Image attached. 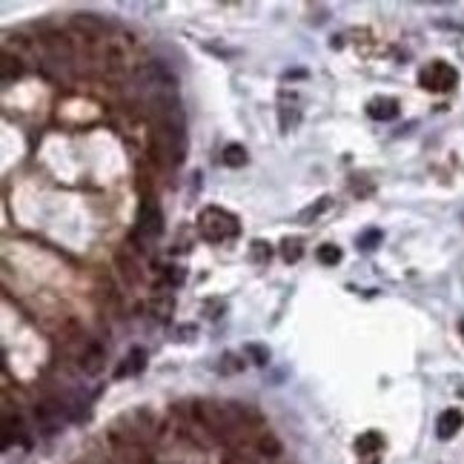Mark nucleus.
<instances>
[{
	"mask_svg": "<svg viewBox=\"0 0 464 464\" xmlns=\"http://www.w3.org/2000/svg\"><path fill=\"white\" fill-rule=\"evenodd\" d=\"M172 307H175V304H172V298H155V301L149 304V309H152V313H155V316H158L161 321H166V318H169V313H172Z\"/></svg>",
	"mask_w": 464,
	"mask_h": 464,
	"instance_id": "nucleus-17",
	"label": "nucleus"
},
{
	"mask_svg": "<svg viewBox=\"0 0 464 464\" xmlns=\"http://www.w3.org/2000/svg\"><path fill=\"white\" fill-rule=\"evenodd\" d=\"M381 229H367V232H361V238H358V249L361 253H373V249L381 244Z\"/></svg>",
	"mask_w": 464,
	"mask_h": 464,
	"instance_id": "nucleus-14",
	"label": "nucleus"
},
{
	"mask_svg": "<svg viewBox=\"0 0 464 464\" xmlns=\"http://www.w3.org/2000/svg\"><path fill=\"white\" fill-rule=\"evenodd\" d=\"M418 84L430 92H450L458 84V72L444 61H433L418 72Z\"/></svg>",
	"mask_w": 464,
	"mask_h": 464,
	"instance_id": "nucleus-3",
	"label": "nucleus"
},
{
	"mask_svg": "<svg viewBox=\"0 0 464 464\" xmlns=\"http://www.w3.org/2000/svg\"><path fill=\"white\" fill-rule=\"evenodd\" d=\"M221 161H224L226 166H232V169L244 166V164H246V149H244L241 144H229V146L221 152Z\"/></svg>",
	"mask_w": 464,
	"mask_h": 464,
	"instance_id": "nucleus-11",
	"label": "nucleus"
},
{
	"mask_svg": "<svg viewBox=\"0 0 464 464\" xmlns=\"http://www.w3.org/2000/svg\"><path fill=\"white\" fill-rule=\"evenodd\" d=\"M152 152L161 164L178 166L186 155V129L175 124H155L152 129Z\"/></svg>",
	"mask_w": 464,
	"mask_h": 464,
	"instance_id": "nucleus-1",
	"label": "nucleus"
},
{
	"mask_svg": "<svg viewBox=\"0 0 464 464\" xmlns=\"http://www.w3.org/2000/svg\"><path fill=\"white\" fill-rule=\"evenodd\" d=\"M316 258H318L324 267H336V264L341 261V249H338L336 244H321V246L316 249Z\"/></svg>",
	"mask_w": 464,
	"mask_h": 464,
	"instance_id": "nucleus-13",
	"label": "nucleus"
},
{
	"mask_svg": "<svg viewBox=\"0 0 464 464\" xmlns=\"http://www.w3.org/2000/svg\"><path fill=\"white\" fill-rule=\"evenodd\" d=\"M384 447V438H381V433H376V430H367V433H361L358 438H356V453H361V456H373V453H378Z\"/></svg>",
	"mask_w": 464,
	"mask_h": 464,
	"instance_id": "nucleus-7",
	"label": "nucleus"
},
{
	"mask_svg": "<svg viewBox=\"0 0 464 464\" xmlns=\"http://www.w3.org/2000/svg\"><path fill=\"white\" fill-rule=\"evenodd\" d=\"M12 441L14 444H29V438L23 436V424H21V418H6V427H3V447L9 450L12 447Z\"/></svg>",
	"mask_w": 464,
	"mask_h": 464,
	"instance_id": "nucleus-10",
	"label": "nucleus"
},
{
	"mask_svg": "<svg viewBox=\"0 0 464 464\" xmlns=\"http://www.w3.org/2000/svg\"><path fill=\"white\" fill-rule=\"evenodd\" d=\"M146 367V350H141V347H135L132 350V356H126V361H124V367L118 370V378H124L126 373L129 376H135V373H141Z\"/></svg>",
	"mask_w": 464,
	"mask_h": 464,
	"instance_id": "nucleus-9",
	"label": "nucleus"
},
{
	"mask_svg": "<svg viewBox=\"0 0 464 464\" xmlns=\"http://www.w3.org/2000/svg\"><path fill=\"white\" fill-rule=\"evenodd\" d=\"M458 333H461V338H464V318L458 321Z\"/></svg>",
	"mask_w": 464,
	"mask_h": 464,
	"instance_id": "nucleus-22",
	"label": "nucleus"
},
{
	"mask_svg": "<svg viewBox=\"0 0 464 464\" xmlns=\"http://www.w3.org/2000/svg\"><path fill=\"white\" fill-rule=\"evenodd\" d=\"M367 115L373 121H396L398 118V101L396 98H373L367 104Z\"/></svg>",
	"mask_w": 464,
	"mask_h": 464,
	"instance_id": "nucleus-6",
	"label": "nucleus"
},
{
	"mask_svg": "<svg viewBox=\"0 0 464 464\" xmlns=\"http://www.w3.org/2000/svg\"><path fill=\"white\" fill-rule=\"evenodd\" d=\"M301 253H304V246H301L298 238H287V241L281 244V255H284V261H298Z\"/></svg>",
	"mask_w": 464,
	"mask_h": 464,
	"instance_id": "nucleus-15",
	"label": "nucleus"
},
{
	"mask_svg": "<svg viewBox=\"0 0 464 464\" xmlns=\"http://www.w3.org/2000/svg\"><path fill=\"white\" fill-rule=\"evenodd\" d=\"M258 447H261V453H267V456H278V453H281V444L276 441V436H269V433L258 441Z\"/></svg>",
	"mask_w": 464,
	"mask_h": 464,
	"instance_id": "nucleus-19",
	"label": "nucleus"
},
{
	"mask_svg": "<svg viewBox=\"0 0 464 464\" xmlns=\"http://www.w3.org/2000/svg\"><path fill=\"white\" fill-rule=\"evenodd\" d=\"M161 232H164L161 206L155 201H144L141 209H138V221H135V238L155 241V238H161Z\"/></svg>",
	"mask_w": 464,
	"mask_h": 464,
	"instance_id": "nucleus-4",
	"label": "nucleus"
},
{
	"mask_svg": "<svg viewBox=\"0 0 464 464\" xmlns=\"http://www.w3.org/2000/svg\"><path fill=\"white\" fill-rule=\"evenodd\" d=\"M218 370H221L224 376H229V373H238V370H244V358H238V356L226 353V356L221 358V364H218Z\"/></svg>",
	"mask_w": 464,
	"mask_h": 464,
	"instance_id": "nucleus-16",
	"label": "nucleus"
},
{
	"mask_svg": "<svg viewBox=\"0 0 464 464\" xmlns=\"http://www.w3.org/2000/svg\"><path fill=\"white\" fill-rule=\"evenodd\" d=\"M198 232H201L204 241L224 244L229 238H235L241 232V226H238V218L232 215V212H226L221 206H206L198 215Z\"/></svg>",
	"mask_w": 464,
	"mask_h": 464,
	"instance_id": "nucleus-2",
	"label": "nucleus"
},
{
	"mask_svg": "<svg viewBox=\"0 0 464 464\" xmlns=\"http://www.w3.org/2000/svg\"><path fill=\"white\" fill-rule=\"evenodd\" d=\"M327 206H330V198H321L316 206H309V209H304L301 212V221H309V218H318L321 215V212L327 209Z\"/></svg>",
	"mask_w": 464,
	"mask_h": 464,
	"instance_id": "nucleus-20",
	"label": "nucleus"
},
{
	"mask_svg": "<svg viewBox=\"0 0 464 464\" xmlns=\"http://www.w3.org/2000/svg\"><path fill=\"white\" fill-rule=\"evenodd\" d=\"M14 77H21V64H17V57L3 55V61H0V81L12 84Z\"/></svg>",
	"mask_w": 464,
	"mask_h": 464,
	"instance_id": "nucleus-12",
	"label": "nucleus"
},
{
	"mask_svg": "<svg viewBox=\"0 0 464 464\" xmlns=\"http://www.w3.org/2000/svg\"><path fill=\"white\" fill-rule=\"evenodd\" d=\"M253 258L255 261H267L269 258V246L264 241H253Z\"/></svg>",
	"mask_w": 464,
	"mask_h": 464,
	"instance_id": "nucleus-21",
	"label": "nucleus"
},
{
	"mask_svg": "<svg viewBox=\"0 0 464 464\" xmlns=\"http://www.w3.org/2000/svg\"><path fill=\"white\" fill-rule=\"evenodd\" d=\"M244 350H246V356H253V361H255L258 367H264V364L269 361V350H267V347H261V344H246Z\"/></svg>",
	"mask_w": 464,
	"mask_h": 464,
	"instance_id": "nucleus-18",
	"label": "nucleus"
},
{
	"mask_svg": "<svg viewBox=\"0 0 464 464\" xmlns=\"http://www.w3.org/2000/svg\"><path fill=\"white\" fill-rule=\"evenodd\" d=\"M461 427H464V413H461L458 407H450V410H444V413L438 416V421H436V436H438L441 441H450Z\"/></svg>",
	"mask_w": 464,
	"mask_h": 464,
	"instance_id": "nucleus-5",
	"label": "nucleus"
},
{
	"mask_svg": "<svg viewBox=\"0 0 464 464\" xmlns=\"http://www.w3.org/2000/svg\"><path fill=\"white\" fill-rule=\"evenodd\" d=\"M104 364H106V358H104L101 347H89V350L84 353V358H81L84 373H89V376H98V373L104 370Z\"/></svg>",
	"mask_w": 464,
	"mask_h": 464,
	"instance_id": "nucleus-8",
	"label": "nucleus"
}]
</instances>
